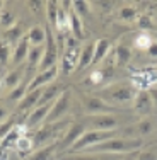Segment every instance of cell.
Listing matches in <instances>:
<instances>
[{
  "instance_id": "obj_7",
  "label": "cell",
  "mask_w": 157,
  "mask_h": 160,
  "mask_svg": "<svg viewBox=\"0 0 157 160\" xmlns=\"http://www.w3.org/2000/svg\"><path fill=\"white\" fill-rule=\"evenodd\" d=\"M89 129H97V131H113L118 128V118L113 112L109 114H97V116H89Z\"/></svg>"
},
{
  "instance_id": "obj_33",
  "label": "cell",
  "mask_w": 157,
  "mask_h": 160,
  "mask_svg": "<svg viewBox=\"0 0 157 160\" xmlns=\"http://www.w3.org/2000/svg\"><path fill=\"white\" fill-rule=\"evenodd\" d=\"M72 9H74L79 16H80V14L86 16V14L91 12V3L89 2H84V0H75V2H72Z\"/></svg>"
},
{
  "instance_id": "obj_23",
  "label": "cell",
  "mask_w": 157,
  "mask_h": 160,
  "mask_svg": "<svg viewBox=\"0 0 157 160\" xmlns=\"http://www.w3.org/2000/svg\"><path fill=\"white\" fill-rule=\"evenodd\" d=\"M28 39H29V44H33V46H41L44 43V39H46V32H44L43 28L34 26V28L29 29Z\"/></svg>"
},
{
  "instance_id": "obj_36",
  "label": "cell",
  "mask_w": 157,
  "mask_h": 160,
  "mask_svg": "<svg viewBox=\"0 0 157 160\" xmlns=\"http://www.w3.org/2000/svg\"><path fill=\"white\" fill-rule=\"evenodd\" d=\"M91 83H94V85H99V83L104 82V75H102L101 70H94L92 73H91Z\"/></svg>"
},
{
  "instance_id": "obj_30",
  "label": "cell",
  "mask_w": 157,
  "mask_h": 160,
  "mask_svg": "<svg viewBox=\"0 0 157 160\" xmlns=\"http://www.w3.org/2000/svg\"><path fill=\"white\" fill-rule=\"evenodd\" d=\"M152 43H154V41H152V38L149 36L147 32H140L139 36H137V39H135V46L140 48V49H145V51L150 48Z\"/></svg>"
},
{
  "instance_id": "obj_29",
  "label": "cell",
  "mask_w": 157,
  "mask_h": 160,
  "mask_svg": "<svg viewBox=\"0 0 157 160\" xmlns=\"http://www.w3.org/2000/svg\"><path fill=\"white\" fill-rule=\"evenodd\" d=\"M58 160H106V158H101V155L97 153H72L68 157H60Z\"/></svg>"
},
{
  "instance_id": "obj_15",
  "label": "cell",
  "mask_w": 157,
  "mask_h": 160,
  "mask_svg": "<svg viewBox=\"0 0 157 160\" xmlns=\"http://www.w3.org/2000/svg\"><path fill=\"white\" fill-rule=\"evenodd\" d=\"M53 104H46V106H38L34 111L28 116V128L38 126L39 123H44L50 114V109H51Z\"/></svg>"
},
{
  "instance_id": "obj_11",
  "label": "cell",
  "mask_w": 157,
  "mask_h": 160,
  "mask_svg": "<svg viewBox=\"0 0 157 160\" xmlns=\"http://www.w3.org/2000/svg\"><path fill=\"white\" fill-rule=\"evenodd\" d=\"M84 109L91 114V116H97V114H109L113 109L109 108L108 102H104L101 97H86L84 99Z\"/></svg>"
},
{
  "instance_id": "obj_44",
  "label": "cell",
  "mask_w": 157,
  "mask_h": 160,
  "mask_svg": "<svg viewBox=\"0 0 157 160\" xmlns=\"http://www.w3.org/2000/svg\"><path fill=\"white\" fill-rule=\"evenodd\" d=\"M0 160H9V152L5 148H0Z\"/></svg>"
},
{
  "instance_id": "obj_18",
  "label": "cell",
  "mask_w": 157,
  "mask_h": 160,
  "mask_svg": "<svg viewBox=\"0 0 157 160\" xmlns=\"http://www.w3.org/2000/svg\"><path fill=\"white\" fill-rule=\"evenodd\" d=\"M56 152H58V143H50V145H46V147L36 150L26 160H53Z\"/></svg>"
},
{
  "instance_id": "obj_28",
  "label": "cell",
  "mask_w": 157,
  "mask_h": 160,
  "mask_svg": "<svg viewBox=\"0 0 157 160\" xmlns=\"http://www.w3.org/2000/svg\"><path fill=\"white\" fill-rule=\"evenodd\" d=\"M14 128H16V118H14V116H9L2 124H0V140L5 138V136L9 135V133L12 131Z\"/></svg>"
},
{
  "instance_id": "obj_10",
  "label": "cell",
  "mask_w": 157,
  "mask_h": 160,
  "mask_svg": "<svg viewBox=\"0 0 157 160\" xmlns=\"http://www.w3.org/2000/svg\"><path fill=\"white\" fill-rule=\"evenodd\" d=\"M154 128H155V124H154V121H152L150 118H142L140 121H137V123L132 124L130 128L123 129V133L126 135V133L130 131V136H128V138H133L132 135H135V138L142 140L140 136H149L152 131H154Z\"/></svg>"
},
{
  "instance_id": "obj_6",
  "label": "cell",
  "mask_w": 157,
  "mask_h": 160,
  "mask_svg": "<svg viewBox=\"0 0 157 160\" xmlns=\"http://www.w3.org/2000/svg\"><path fill=\"white\" fill-rule=\"evenodd\" d=\"M68 108H70V94L67 90H63L62 94L58 96L55 102H53L51 109H50V114L44 121V124H53V123H58L60 118H63L67 114Z\"/></svg>"
},
{
  "instance_id": "obj_17",
  "label": "cell",
  "mask_w": 157,
  "mask_h": 160,
  "mask_svg": "<svg viewBox=\"0 0 157 160\" xmlns=\"http://www.w3.org/2000/svg\"><path fill=\"white\" fill-rule=\"evenodd\" d=\"M29 49H31V44H29L28 36H26V38H22V39L16 44V48H14V53H12V63H16V65L22 63L26 58H28Z\"/></svg>"
},
{
  "instance_id": "obj_24",
  "label": "cell",
  "mask_w": 157,
  "mask_h": 160,
  "mask_svg": "<svg viewBox=\"0 0 157 160\" xmlns=\"http://www.w3.org/2000/svg\"><path fill=\"white\" fill-rule=\"evenodd\" d=\"M46 7V16H48V24L50 26H56V19H58V10H60V3L55 0H48L44 3Z\"/></svg>"
},
{
  "instance_id": "obj_12",
  "label": "cell",
  "mask_w": 157,
  "mask_h": 160,
  "mask_svg": "<svg viewBox=\"0 0 157 160\" xmlns=\"http://www.w3.org/2000/svg\"><path fill=\"white\" fill-rule=\"evenodd\" d=\"M68 29H70L72 36H74L75 39H79V41L86 39V34H84V24H82V21H80V16L75 12L74 9L68 12Z\"/></svg>"
},
{
  "instance_id": "obj_25",
  "label": "cell",
  "mask_w": 157,
  "mask_h": 160,
  "mask_svg": "<svg viewBox=\"0 0 157 160\" xmlns=\"http://www.w3.org/2000/svg\"><path fill=\"white\" fill-rule=\"evenodd\" d=\"M10 60H12V56H10L9 44L5 41H0V68H5Z\"/></svg>"
},
{
  "instance_id": "obj_9",
  "label": "cell",
  "mask_w": 157,
  "mask_h": 160,
  "mask_svg": "<svg viewBox=\"0 0 157 160\" xmlns=\"http://www.w3.org/2000/svg\"><path fill=\"white\" fill-rule=\"evenodd\" d=\"M133 108L135 111L140 114V116H149L152 111H154V102H152V97L149 94L147 89H142L137 92L135 99H133Z\"/></svg>"
},
{
  "instance_id": "obj_37",
  "label": "cell",
  "mask_w": 157,
  "mask_h": 160,
  "mask_svg": "<svg viewBox=\"0 0 157 160\" xmlns=\"http://www.w3.org/2000/svg\"><path fill=\"white\" fill-rule=\"evenodd\" d=\"M137 160H157V153H155V152H150V150L140 152V155H139V158H137Z\"/></svg>"
},
{
  "instance_id": "obj_14",
  "label": "cell",
  "mask_w": 157,
  "mask_h": 160,
  "mask_svg": "<svg viewBox=\"0 0 157 160\" xmlns=\"http://www.w3.org/2000/svg\"><path fill=\"white\" fill-rule=\"evenodd\" d=\"M92 60H94V43H87L86 46H82V53H80V58H79L75 72L79 73V72L92 67Z\"/></svg>"
},
{
  "instance_id": "obj_45",
  "label": "cell",
  "mask_w": 157,
  "mask_h": 160,
  "mask_svg": "<svg viewBox=\"0 0 157 160\" xmlns=\"http://www.w3.org/2000/svg\"><path fill=\"white\" fill-rule=\"evenodd\" d=\"M0 145H2V140H0Z\"/></svg>"
},
{
  "instance_id": "obj_3",
  "label": "cell",
  "mask_w": 157,
  "mask_h": 160,
  "mask_svg": "<svg viewBox=\"0 0 157 160\" xmlns=\"http://www.w3.org/2000/svg\"><path fill=\"white\" fill-rule=\"evenodd\" d=\"M56 62H58V46H56V41L53 38L50 26H46V46H44V55L41 58V63L38 68H39V72L50 70V68L58 65Z\"/></svg>"
},
{
  "instance_id": "obj_4",
  "label": "cell",
  "mask_w": 157,
  "mask_h": 160,
  "mask_svg": "<svg viewBox=\"0 0 157 160\" xmlns=\"http://www.w3.org/2000/svg\"><path fill=\"white\" fill-rule=\"evenodd\" d=\"M87 129H89V128H87L86 123H74V124H70V126L67 128V131H65V136L60 140V143H58V152H68L75 143L79 142L80 136H82Z\"/></svg>"
},
{
  "instance_id": "obj_22",
  "label": "cell",
  "mask_w": 157,
  "mask_h": 160,
  "mask_svg": "<svg viewBox=\"0 0 157 160\" xmlns=\"http://www.w3.org/2000/svg\"><path fill=\"white\" fill-rule=\"evenodd\" d=\"M43 55H44V44H41V46H31L29 55H28V67H29V70H31V68L34 70V68L39 67Z\"/></svg>"
},
{
  "instance_id": "obj_20",
  "label": "cell",
  "mask_w": 157,
  "mask_h": 160,
  "mask_svg": "<svg viewBox=\"0 0 157 160\" xmlns=\"http://www.w3.org/2000/svg\"><path fill=\"white\" fill-rule=\"evenodd\" d=\"M22 38H26L24 36V26L22 24H14L12 28L5 29V32H3V41H5L7 44L9 43H19Z\"/></svg>"
},
{
  "instance_id": "obj_5",
  "label": "cell",
  "mask_w": 157,
  "mask_h": 160,
  "mask_svg": "<svg viewBox=\"0 0 157 160\" xmlns=\"http://www.w3.org/2000/svg\"><path fill=\"white\" fill-rule=\"evenodd\" d=\"M67 126V123H53V124H44V126H41L39 129H38L36 133H34V138H33V143H34V148H43V147H46V145L50 143H55V142H51L53 140V136L56 135V129H62Z\"/></svg>"
},
{
  "instance_id": "obj_39",
  "label": "cell",
  "mask_w": 157,
  "mask_h": 160,
  "mask_svg": "<svg viewBox=\"0 0 157 160\" xmlns=\"http://www.w3.org/2000/svg\"><path fill=\"white\" fill-rule=\"evenodd\" d=\"M147 55L150 56V58H157V43L155 41L150 44V48L147 49Z\"/></svg>"
},
{
  "instance_id": "obj_8",
  "label": "cell",
  "mask_w": 157,
  "mask_h": 160,
  "mask_svg": "<svg viewBox=\"0 0 157 160\" xmlns=\"http://www.w3.org/2000/svg\"><path fill=\"white\" fill-rule=\"evenodd\" d=\"M58 72H60L58 65L53 67V68H50V70L39 72V73L34 75V77L31 78V82L28 83V90H36V89H43V87H46V85H51V83L55 82Z\"/></svg>"
},
{
  "instance_id": "obj_32",
  "label": "cell",
  "mask_w": 157,
  "mask_h": 160,
  "mask_svg": "<svg viewBox=\"0 0 157 160\" xmlns=\"http://www.w3.org/2000/svg\"><path fill=\"white\" fill-rule=\"evenodd\" d=\"M137 17V9L135 5H125L120 9V19L121 21H132Z\"/></svg>"
},
{
  "instance_id": "obj_42",
  "label": "cell",
  "mask_w": 157,
  "mask_h": 160,
  "mask_svg": "<svg viewBox=\"0 0 157 160\" xmlns=\"http://www.w3.org/2000/svg\"><path fill=\"white\" fill-rule=\"evenodd\" d=\"M139 155H140V150L139 152H132V153H126L121 160H137V158H139Z\"/></svg>"
},
{
  "instance_id": "obj_31",
  "label": "cell",
  "mask_w": 157,
  "mask_h": 160,
  "mask_svg": "<svg viewBox=\"0 0 157 160\" xmlns=\"http://www.w3.org/2000/svg\"><path fill=\"white\" fill-rule=\"evenodd\" d=\"M19 138H21V135H19V131H17L16 128H14L12 131H10L9 135H7L5 138L2 140V145H0V148H5V150H7V148H9L10 145H16Z\"/></svg>"
},
{
  "instance_id": "obj_35",
  "label": "cell",
  "mask_w": 157,
  "mask_h": 160,
  "mask_svg": "<svg viewBox=\"0 0 157 160\" xmlns=\"http://www.w3.org/2000/svg\"><path fill=\"white\" fill-rule=\"evenodd\" d=\"M14 22H16V17H14V14L12 12H9V10H3L2 14H0V24H3V26H7V29L9 28H12L14 26Z\"/></svg>"
},
{
  "instance_id": "obj_34",
  "label": "cell",
  "mask_w": 157,
  "mask_h": 160,
  "mask_svg": "<svg viewBox=\"0 0 157 160\" xmlns=\"http://www.w3.org/2000/svg\"><path fill=\"white\" fill-rule=\"evenodd\" d=\"M137 26H139L142 31H150V29H154L152 19H150V16H147V14H142V16L139 17V22H137Z\"/></svg>"
},
{
  "instance_id": "obj_26",
  "label": "cell",
  "mask_w": 157,
  "mask_h": 160,
  "mask_svg": "<svg viewBox=\"0 0 157 160\" xmlns=\"http://www.w3.org/2000/svg\"><path fill=\"white\" fill-rule=\"evenodd\" d=\"M16 148L21 152V153H28V152H31L33 148H34L33 138H29L28 135H26V136H21V138L17 140V143H16Z\"/></svg>"
},
{
  "instance_id": "obj_13",
  "label": "cell",
  "mask_w": 157,
  "mask_h": 160,
  "mask_svg": "<svg viewBox=\"0 0 157 160\" xmlns=\"http://www.w3.org/2000/svg\"><path fill=\"white\" fill-rule=\"evenodd\" d=\"M111 49V41L106 39V38H102V39H97L94 43V60H92V67L96 65H99L101 62H104L106 56H108Z\"/></svg>"
},
{
  "instance_id": "obj_16",
  "label": "cell",
  "mask_w": 157,
  "mask_h": 160,
  "mask_svg": "<svg viewBox=\"0 0 157 160\" xmlns=\"http://www.w3.org/2000/svg\"><path fill=\"white\" fill-rule=\"evenodd\" d=\"M41 94H43V89L28 90L26 97L17 104V109H19V111H28V109L34 108V106L38 108V104H39V99H41Z\"/></svg>"
},
{
  "instance_id": "obj_27",
  "label": "cell",
  "mask_w": 157,
  "mask_h": 160,
  "mask_svg": "<svg viewBox=\"0 0 157 160\" xmlns=\"http://www.w3.org/2000/svg\"><path fill=\"white\" fill-rule=\"evenodd\" d=\"M26 94H28V85H19V87H16V89L10 90L9 101L10 102H21L22 99L26 97Z\"/></svg>"
},
{
  "instance_id": "obj_40",
  "label": "cell",
  "mask_w": 157,
  "mask_h": 160,
  "mask_svg": "<svg viewBox=\"0 0 157 160\" xmlns=\"http://www.w3.org/2000/svg\"><path fill=\"white\" fill-rule=\"evenodd\" d=\"M9 116H10L9 111H7V109L3 108V106H0V124H2V123H3V121H5Z\"/></svg>"
},
{
  "instance_id": "obj_21",
  "label": "cell",
  "mask_w": 157,
  "mask_h": 160,
  "mask_svg": "<svg viewBox=\"0 0 157 160\" xmlns=\"http://www.w3.org/2000/svg\"><path fill=\"white\" fill-rule=\"evenodd\" d=\"M114 49H116V51H114V60H116L118 67H125V65H128L130 58H132V49H130L128 44L120 43Z\"/></svg>"
},
{
  "instance_id": "obj_41",
  "label": "cell",
  "mask_w": 157,
  "mask_h": 160,
  "mask_svg": "<svg viewBox=\"0 0 157 160\" xmlns=\"http://www.w3.org/2000/svg\"><path fill=\"white\" fill-rule=\"evenodd\" d=\"M97 5L102 7V10H106V12H108V10H111L114 7V2H97Z\"/></svg>"
},
{
  "instance_id": "obj_43",
  "label": "cell",
  "mask_w": 157,
  "mask_h": 160,
  "mask_svg": "<svg viewBox=\"0 0 157 160\" xmlns=\"http://www.w3.org/2000/svg\"><path fill=\"white\" fill-rule=\"evenodd\" d=\"M28 5L31 7V10H33V12H38V10H39L38 7H43L44 3H43V2H28Z\"/></svg>"
},
{
  "instance_id": "obj_38",
  "label": "cell",
  "mask_w": 157,
  "mask_h": 160,
  "mask_svg": "<svg viewBox=\"0 0 157 160\" xmlns=\"http://www.w3.org/2000/svg\"><path fill=\"white\" fill-rule=\"evenodd\" d=\"M147 90H149V94H150V97H152V102H154V108H157V85H150Z\"/></svg>"
},
{
  "instance_id": "obj_1",
  "label": "cell",
  "mask_w": 157,
  "mask_h": 160,
  "mask_svg": "<svg viewBox=\"0 0 157 160\" xmlns=\"http://www.w3.org/2000/svg\"><path fill=\"white\" fill-rule=\"evenodd\" d=\"M144 142L139 138H125V136H114L106 142L94 145V147L87 148V150L80 152V153H132V152H139L142 148Z\"/></svg>"
},
{
  "instance_id": "obj_19",
  "label": "cell",
  "mask_w": 157,
  "mask_h": 160,
  "mask_svg": "<svg viewBox=\"0 0 157 160\" xmlns=\"http://www.w3.org/2000/svg\"><path fill=\"white\" fill-rule=\"evenodd\" d=\"M24 73H26V68L24 67L14 68L12 72H9V73L5 75V78H3V85H5L7 89H16V87H19L22 77H24Z\"/></svg>"
},
{
  "instance_id": "obj_2",
  "label": "cell",
  "mask_w": 157,
  "mask_h": 160,
  "mask_svg": "<svg viewBox=\"0 0 157 160\" xmlns=\"http://www.w3.org/2000/svg\"><path fill=\"white\" fill-rule=\"evenodd\" d=\"M137 92H139V89L132 82H116V83H111V85L104 87L99 97L104 102L126 104V102H133Z\"/></svg>"
}]
</instances>
